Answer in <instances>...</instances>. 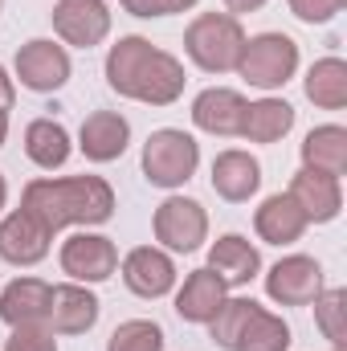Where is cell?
<instances>
[{"mask_svg":"<svg viewBox=\"0 0 347 351\" xmlns=\"http://www.w3.org/2000/svg\"><path fill=\"white\" fill-rule=\"evenodd\" d=\"M62 269L74 282H106L119 269V250L102 233H74L62 245Z\"/></svg>","mask_w":347,"mask_h":351,"instance_id":"30bf717a","label":"cell"},{"mask_svg":"<svg viewBox=\"0 0 347 351\" xmlns=\"http://www.w3.org/2000/svg\"><path fill=\"white\" fill-rule=\"evenodd\" d=\"M152 229H156V241H160L164 250H172V254H192V250H200V241L208 237V217H204V208H200L196 200H188V196H168V200L156 208Z\"/></svg>","mask_w":347,"mask_h":351,"instance_id":"8992f818","label":"cell"},{"mask_svg":"<svg viewBox=\"0 0 347 351\" xmlns=\"http://www.w3.org/2000/svg\"><path fill=\"white\" fill-rule=\"evenodd\" d=\"M323 290V265L307 254H290L265 274V294L278 306H311Z\"/></svg>","mask_w":347,"mask_h":351,"instance_id":"ba28073f","label":"cell"},{"mask_svg":"<svg viewBox=\"0 0 347 351\" xmlns=\"http://www.w3.org/2000/svg\"><path fill=\"white\" fill-rule=\"evenodd\" d=\"M4 139H8V110H0V147H4Z\"/></svg>","mask_w":347,"mask_h":351,"instance_id":"e575fe53","label":"cell"},{"mask_svg":"<svg viewBox=\"0 0 347 351\" xmlns=\"http://www.w3.org/2000/svg\"><path fill=\"white\" fill-rule=\"evenodd\" d=\"M106 82L115 94L147 102V106H172L184 94V66L172 53L156 49L147 37H119L106 53Z\"/></svg>","mask_w":347,"mask_h":351,"instance_id":"6da1fadb","label":"cell"},{"mask_svg":"<svg viewBox=\"0 0 347 351\" xmlns=\"http://www.w3.org/2000/svg\"><path fill=\"white\" fill-rule=\"evenodd\" d=\"M265 0H225V8H229V16H237V12H258Z\"/></svg>","mask_w":347,"mask_h":351,"instance_id":"d6a6232c","label":"cell"},{"mask_svg":"<svg viewBox=\"0 0 347 351\" xmlns=\"http://www.w3.org/2000/svg\"><path fill=\"white\" fill-rule=\"evenodd\" d=\"M168 4V12H184V8H192V4H200V0H164Z\"/></svg>","mask_w":347,"mask_h":351,"instance_id":"836d02e7","label":"cell"},{"mask_svg":"<svg viewBox=\"0 0 347 351\" xmlns=\"http://www.w3.org/2000/svg\"><path fill=\"white\" fill-rule=\"evenodd\" d=\"M4 351H58V339L45 323H33V327H12Z\"/></svg>","mask_w":347,"mask_h":351,"instance_id":"f1b7e54d","label":"cell"},{"mask_svg":"<svg viewBox=\"0 0 347 351\" xmlns=\"http://www.w3.org/2000/svg\"><path fill=\"white\" fill-rule=\"evenodd\" d=\"M246 49V29L229 12H200L184 29V53L204 74H233Z\"/></svg>","mask_w":347,"mask_h":351,"instance_id":"3957f363","label":"cell"},{"mask_svg":"<svg viewBox=\"0 0 347 351\" xmlns=\"http://www.w3.org/2000/svg\"><path fill=\"white\" fill-rule=\"evenodd\" d=\"M49 241H53V233L25 208L8 213L0 221V258L8 265H37L49 254Z\"/></svg>","mask_w":347,"mask_h":351,"instance_id":"8fae6325","label":"cell"},{"mask_svg":"<svg viewBox=\"0 0 347 351\" xmlns=\"http://www.w3.org/2000/svg\"><path fill=\"white\" fill-rule=\"evenodd\" d=\"M290 127H294V106L282 102V98H261V102H250V110H246L241 139H250V143H278Z\"/></svg>","mask_w":347,"mask_h":351,"instance_id":"cb8c5ba5","label":"cell"},{"mask_svg":"<svg viewBox=\"0 0 347 351\" xmlns=\"http://www.w3.org/2000/svg\"><path fill=\"white\" fill-rule=\"evenodd\" d=\"M94 323H98V298L86 286H78V282L53 286L49 311H45V327L53 335H86Z\"/></svg>","mask_w":347,"mask_h":351,"instance_id":"4fadbf2b","label":"cell"},{"mask_svg":"<svg viewBox=\"0 0 347 351\" xmlns=\"http://www.w3.org/2000/svg\"><path fill=\"white\" fill-rule=\"evenodd\" d=\"M123 282L139 298H164V294H172V286H176V265L164 250L139 245V250H131L123 258Z\"/></svg>","mask_w":347,"mask_h":351,"instance_id":"5bb4252c","label":"cell"},{"mask_svg":"<svg viewBox=\"0 0 347 351\" xmlns=\"http://www.w3.org/2000/svg\"><path fill=\"white\" fill-rule=\"evenodd\" d=\"M294 70H298V45H294L286 33H258V37H246L237 74H241L250 86L278 90L294 78Z\"/></svg>","mask_w":347,"mask_h":351,"instance_id":"5b68a950","label":"cell"},{"mask_svg":"<svg viewBox=\"0 0 347 351\" xmlns=\"http://www.w3.org/2000/svg\"><path fill=\"white\" fill-rule=\"evenodd\" d=\"M261 188V164L250 156V152H221L213 160V192L229 204H246L254 192Z\"/></svg>","mask_w":347,"mask_h":351,"instance_id":"e0dca14e","label":"cell"},{"mask_svg":"<svg viewBox=\"0 0 347 351\" xmlns=\"http://www.w3.org/2000/svg\"><path fill=\"white\" fill-rule=\"evenodd\" d=\"M131 16H168V4L164 0H119Z\"/></svg>","mask_w":347,"mask_h":351,"instance_id":"4dcf8cb0","label":"cell"},{"mask_svg":"<svg viewBox=\"0 0 347 351\" xmlns=\"http://www.w3.org/2000/svg\"><path fill=\"white\" fill-rule=\"evenodd\" d=\"M315 323L331 339V348H344V339H347V290L344 286H331V290L315 294Z\"/></svg>","mask_w":347,"mask_h":351,"instance_id":"4316f807","label":"cell"},{"mask_svg":"<svg viewBox=\"0 0 347 351\" xmlns=\"http://www.w3.org/2000/svg\"><path fill=\"white\" fill-rule=\"evenodd\" d=\"M290 200L302 208L307 221L327 225V221H335L339 208H344V188H339L335 176H323V172L302 168V172L290 180Z\"/></svg>","mask_w":347,"mask_h":351,"instance_id":"2e32d148","label":"cell"},{"mask_svg":"<svg viewBox=\"0 0 347 351\" xmlns=\"http://www.w3.org/2000/svg\"><path fill=\"white\" fill-rule=\"evenodd\" d=\"M21 208L37 217L49 233L66 225H106L115 217V188L102 176H62L33 180L21 192Z\"/></svg>","mask_w":347,"mask_h":351,"instance_id":"7a4b0ae2","label":"cell"},{"mask_svg":"<svg viewBox=\"0 0 347 351\" xmlns=\"http://www.w3.org/2000/svg\"><path fill=\"white\" fill-rule=\"evenodd\" d=\"M344 4L347 0H290V12L307 25H327L331 16L344 12Z\"/></svg>","mask_w":347,"mask_h":351,"instance_id":"f546056e","label":"cell"},{"mask_svg":"<svg viewBox=\"0 0 347 351\" xmlns=\"http://www.w3.org/2000/svg\"><path fill=\"white\" fill-rule=\"evenodd\" d=\"M196 164H200V147H196V139L188 131L160 127L143 143V176L156 188H180V184H188L196 176Z\"/></svg>","mask_w":347,"mask_h":351,"instance_id":"277c9868","label":"cell"},{"mask_svg":"<svg viewBox=\"0 0 347 351\" xmlns=\"http://www.w3.org/2000/svg\"><path fill=\"white\" fill-rule=\"evenodd\" d=\"M25 156L45 172L62 168L70 160V131L62 123H53V119H33L25 127Z\"/></svg>","mask_w":347,"mask_h":351,"instance_id":"603a6c76","label":"cell"},{"mask_svg":"<svg viewBox=\"0 0 347 351\" xmlns=\"http://www.w3.org/2000/svg\"><path fill=\"white\" fill-rule=\"evenodd\" d=\"M49 294L53 286L41 282V278H16L0 290V319L8 327H33V323H45V311H49Z\"/></svg>","mask_w":347,"mask_h":351,"instance_id":"d6986e66","label":"cell"},{"mask_svg":"<svg viewBox=\"0 0 347 351\" xmlns=\"http://www.w3.org/2000/svg\"><path fill=\"white\" fill-rule=\"evenodd\" d=\"M307 217H302V208L290 200V192H278V196H265L261 200V208L254 213V229H258L261 241H270V245H290V241H298L302 233H307Z\"/></svg>","mask_w":347,"mask_h":351,"instance_id":"ffe728a7","label":"cell"},{"mask_svg":"<svg viewBox=\"0 0 347 351\" xmlns=\"http://www.w3.org/2000/svg\"><path fill=\"white\" fill-rule=\"evenodd\" d=\"M0 4H4V0H0Z\"/></svg>","mask_w":347,"mask_h":351,"instance_id":"74e56055","label":"cell"},{"mask_svg":"<svg viewBox=\"0 0 347 351\" xmlns=\"http://www.w3.org/2000/svg\"><path fill=\"white\" fill-rule=\"evenodd\" d=\"M208 269H213L225 286H250L261 269V254L241 237V233H225V237L208 250Z\"/></svg>","mask_w":347,"mask_h":351,"instance_id":"44dd1931","label":"cell"},{"mask_svg":"<svg viewBox=\"0 0 347 351\" xmlns=\"http://www.w3.org/2000/svg\"><path fill=\"white\" fill-rule=\"evenodd\" d=\"M307 98L323 110H344L347 106V62L344 58H323L307 74Z\"/></svg>","mask_w":347,"mask_h":351,"instance_id":"d4e9b609","label":"cell"},{"mask_svg":"<svg viewBox=\"0 0 347 351\" xmlns=\"http://www.w3.org/2000/svg\"><path fill=\"white\" fill-rule=\"evenodd\" d=\"M4 200H8V184H4V176H0V208H4Z\"/></svg>","mask_w":347,"mask_h":351,"instance_id":"d590c367","label":"cell"},{"mask_svg":"<svg viewBox=\"0 0 347 351\" xmlns=\"http://www.w3.org/2000/svg\"><path fill=\"white\" fill-rule=\"evenodd\" d=\"M70 74H74L70 53H66V45H58V41L37 37V41H29V45L16 49V78H21V86L33 90V94H53V90H62L70 82Z\"/></svg>","mask_w":347,"mask_h":351,"instance_id":"52a82bcc","label":"cell"},{"mask_svg":"<svg viewBox=\"0 0 347 351\" xmlns=\"http://www.w3.org/2000/svg\"><path fill=\"white\" fill-rule=\"evenodd\" d=\"M302 168L335 176V180L347 172V131L339 123H323L302 139Z\"/></svg>","mask_w":347,"mask_h":351,"instance_id":"7402d4cb","label":"cell"},{"mask_svg":"<svg viewBox=\"0 0 347 351\" xmlns=\"http://www.w3.org/2000/svg\"><path fill=\"white\" fill-rule=\"evenodd\" d=\"M225 282L204 265V269H192L188 278H184V286L176 290V315L184 319V323H213V315L221 311V302H225Z\"/></svg>","mask_w":347,"mask_h":351,"instance_id":"ac0fdd59","label":"cell"},{"mask_svg":"<svg viewBox=\"0 0 347 351\" xmlns=\"http://www.w3.org/2000/svg\"><path fill=\"white\" fill-rule=\"evenodd\" d=\"M131 143V123L119 114V110H94L86 114L82 131H78V147L90 164H110L127 152Z\"/></svg>","mask_w":347,"mask_h":351,"instance_id":"9a60e30c","label":"cell"},{"mask_svg":"<svg viewBox=\"0 0 347 351\" xmlns=\"http://www.w3.org/2000/svg\"><path fill=\"white\" fill-rule=\"evenodd\" d=\"M12 98H16V86H12V78L4 74V66H0V110H8Z\"/></svg>","mask_w":347,"mask_h":351,"instance_id":"1f68e13d","label":"cell"},{"mask_svg":"<svg viewBox=\"0 0 347 351\" xmlns=\"http://www.w3.org/2000/svg\"><path fill=\"white\" fill-rule=\"evenodd\" d=\"M106 351H164V331L152 319H127L110 331Z\"/></svg>","mask_w":347,"mask_h":351,"instance_id":"83f0119b","label":"cell"},{"mask_svg":"<svg viewBox=\"0 0 347 351\" xmlns=\"http://www.w3.org/2000/svg\"><path fill=\"white\" fill-rule=\"evenodd\" d=\"M246 110H250V102H246L237 90L208 86V90H200L196 102H192V123H196L200 131H208V135L233 139V135H241V127H246Z\"/></svg>","mask_w":347,"mask_h":351,"instance_id":"7c38bea8","label":"cell"},{"mask_svg":"<svg viewBox=\"0 0 347 351\" xmlns=\"http://www.w3.org/2000/svg\"><path fill=\"white\" fill-rule=\"evenodd\" d=\"M53 29L66 45L94 49L110 33V8H106V0H58L53 4Z\"/></svg>","mask_w":347,"mask_h":351,"instance_id":"9c48e42d","label":"cell"},{"mask_svg":"<svg viewBox=\"0 0 347 351\" xmlns=\"http://www.w3.org/2000/svg\"><path fill=\"white\" fill-rule=\"evenodd\" d=\"M335 351H344V348H335Z\"/></svg>","mask_w":347,"mask_h":351,"instance_id":"8d00e7d4","label":"cell"},{"mask_svg":"<svg viewBox=\"0 0 347 351\" xmlns=\"http://www.w3.org/2000/svg\"><path fill=\"white\" fill-rule=\"evenodd\" d=\"M286 348H290V327H286V319H278V315H270L265 306H258V311L246 319V327L237 331V339H233L229 351H286Z\"/></svg>","mask_w":347,"mask_h":351,"instance_id":"484cf974","label":"cell"}]
</instances>
